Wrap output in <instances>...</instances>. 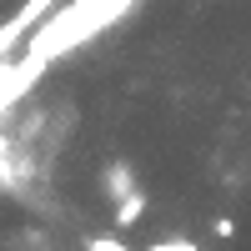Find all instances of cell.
<instances>
[{
    "instance_id": "6da1fadb",
    "label": "cell",
    "mask_w": 251,
    "mask_h": 251,
    "mask_svg": "<svg viewBox=\"0 0 251 251\" xmlns=\"http://www.w3.org/2000/svg\"><path fill=\"white\" fill-rule=\"evenodd\" d=\"M50 5L55 0H25V5L0 25V60H10V50H20V40H30V30L50 15Z\"/></svg>"
},
{
    "instance_id": "7a4b0ae2",
    "label": "cell",
    "mask_w": 251,
    "mask_h": 251,
    "mask_svg": "<svg viewBox=\"0 0 251 251\" xmlns=\"http://www.w3.org/2000/svg\"><path fill=\"white\" fill-rule=\"evenodd\" d=\"M100 191H106L111 201H126L131 191H141V186H136V171H131V161H111V166H106V176H100Z\"/></svg>"
},
{
    "instance_id": "3957f363",
    "label": "cell",
    "mask_w": 251,
    "mask_h": 251,
    "mask_svg": "<svg viewBox=\"0 0 251 251\" xmlns=\"http://www.w3.org/2000/svg\"><path fill=\"white\" fill-rule=\"evenodd\" d=\"M141 216H146V191H131L126 201H116V226H121V231H126V226H136Z\"/></svg>"
},
{
    "instance_id": "277c9868",
    "label": "cell",
    "mask_w": 251,
    "mask_h": 251,
    "mask_svg": "<svg viewBox=\"0 0 251 251\" xmlns=\"http://www.w3.org/2000/svg\"><path fill=\"white\" fill-rule=\"evenodd\" d=\"M86 251H131V246H126V241H116V236H96Z\"/></svg>"
},
{
    "instance_id": "5b68a950",
    "label": "cell",
    "mask_w": 251,
    "mask_h": 251,
    "mask_svg": "<svg viewBox=\"0 0 251 251\" xmlns=\"http://www.w3.org/2000/svg\"><path fill=\"white\" fill-rule=\"evenodd\" d=\"M146 251H196L191 241H156V246H146Z\"/></svg>"
},
{
    "instance_id": "8992f818",
    "label": "cell",
    "mask_w": 251,
    "mask_h": 251,
    "mask_svg": "<svg viewBox=\"0 0 251 251\" xmlns=\"http://www.w3.org/2000/svg\"><path fill=\"white\" fill-rule=\"evenodd\" d=\"M216 236H236V221L231 216H216Z\"/></svg>"
},
{
    "instance_id": "52a82bcc",
    "label": "cell",
    "mask_w": 251,
    "mask_h": 251,
    "mask_svg": "<svg viewBox=\"0 0 251 251\" xmlns=\"http://www.w3.org/2000/svg\"><path fill=\"white\" fill-rule=\"evenodd\" d=\"M5 66H10V60H0V75H5Z\"/></svg>"
}]
</instances>
